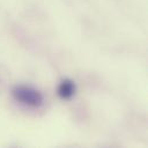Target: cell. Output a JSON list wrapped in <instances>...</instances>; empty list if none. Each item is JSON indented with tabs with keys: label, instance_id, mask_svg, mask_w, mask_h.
<instances>
[{
	"label": "cell",
	"instance_id": "obj_1",
	"mask_svg": "<svg viewBox=\"0 0 148 148\" xmlns=\"http://www.w3.org/2000/svg\"><path fill=\"white\" fill-rule=\"evenodd\" d=\"M15 101L31 108H38L44 103L42 92L29 86H15L12 90Z\"/></svg>",
	"mask_w": 148,
	"mask_h": 148
},
{
	"label": "cell",
	"instance_id": "obj_2",
	"mask_svg": "<svg viewBox=\"0 0 148 148\" xmlns=\"http://www.w3.org/2000/svg\"><path fill=\"white\" fill-rule=\"evenodd\" d=\"M75 91H76L75 82L73 80H71V79H64L59 83V86L57 88L58 96L61 99H69V98H72L75 95Z\"/></svg>",
	"mask_w": 148,
	"mask_h": 148
}]
</instances>
